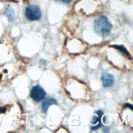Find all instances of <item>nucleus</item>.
Segmentation results:
<instances>
[{
	"label": "nucleus",
	"instance_id": "obj_1",
	"mask_svg": "<svg viewBox=\"0 0 133 133\" xmlns=\"http://www.w3.org/2000/svg\"><path fill=\"white\" fill-rule=\"evenodd\" d=\"M94 27L96 34L101 36H105L111 32L113 25L106 16H101L95 20Z\"/></svg>",
	"mask_w": 133,
	"mask_h": 133
},
{
	"label": "nucleus",
	"instance_id": "obj_2",
	"mask_svg": "<svg viewBox=\"0 0 133 133\" xmlns=\"http://www.w3.org/2000/svg\"><path fill=\"white\" fill-rule=\"evenodd\" d=\"M25 16L29 21L39 20L42 17V12L40 8L35 5L28 6L25 9Z\"/></svg>",
	"mask_w": 133,
	"mask_h": 133
},
{
	"label": "nucleus",
	"instance_id": "obj_3",
	"mask_svg": "<svg viewBox=\"0 0 133 133\" xmlns=\"http://www.w3.org/2000/svg\"><path fill=\"white\" fill-rule=\"evenodd\" d=\"M46 95V91L39 85L33 86L31 92V98L36 102H39L45 99Z\"/></svg>",
	"mask_w": 133,
	"mask_h": 133
},
{
	"label": "nucleus",
	"instance_id": "obj_4",
	"mask_svg": "<svg viewBox=\"0 0 133 133\" xmlns=\"http://www.w3.org/2000/svg\"><path fill=\"white\" fill-rule=\"evenodd\" d=\"M100 79L103 83V86L104 88L110 87L114 85V77L113 75L109 73H103L100 77Z\"/></svg>",
	"mask_w": 133,
	"mask_h": 133
},
{
	"label": "nucleus",
	"instance_id": "obj_5",
	"mask_svg": "<svg viewBox=\"0 0 133 133\" xmlns=\"http://www.w3.org/2000/svg\"><path fill=\"white\" fill-rule=\"evenodd\" d=\"M52 104H58L57 100L51 97H48L46 98L42 103V109L43 112L46 113L49 107Z\"/></svg>",
	"mask_w": 133,
	"mask_h": 133
},
{
	"label": "nucleus",
	"instance_id": "obj_6",
	"mask_svg": "<svg viewBox=\"0 0 133 133\" xmlns=\"http://www.w3.org/2000/svg\"><path fill=\"white\" fill-rule=\"evenodd\" d=\"M95 115H92L90 119V123L92 125H95L99 122V124H101L102 116L104 114L103 111L101 110H97L95 112Z\"/></svg>",
	"mask_w": 133,
	"mask_h": 133
},
{
	"label": "nucleus",
	"instance_id": "obj_7",
	"mask_svg": "<svg viewBox=\"0 0 133 133\" xmlns=\"http://www.w3.org/2000/svg\"><path fill=\"white\" fill-rule=\"evenodd\" d=\"M4 14L6 15L9 21H13L15 19V13L14 10L11 7H7L6 8L4 12Z\"/></svg>",
	"mask_w": 133,
	"mask_h": 133
},
{
	"label": "nucleus",
	"instance_id": "obj_8",
	"mask_svg": "<svg viewBox=\"0 0 133 133\" xmlns=\"http://www.w3.org/2000/svg\"><path fill=\"white\" fill-rule=\"evenodd\" d=\"M111 47H113V48H115V49L118 50L119 51L122 52L126 56H127L128 57H130L129 53L128 52L127 49L123 45H111Z\"/></svg>",
	"mask_w": 133,
	"mask_h": 133
},
{
	"label": "nucleus",
	"instance_id": "obj_9",
	"mask_svg": "<svg viewBox=\"0 0 133 133\" xmlns=\"http://www.w3.org/2000/svg\"><path fill=\"white\" fill-rule=\"evenodd\" d=\"M55 1H56V2H60V3H64V4H69L72 1V0H55Z\"/></svg>",
	"mask_w": 133,
	"mask_h": 133
},
{
	"label": "nucleus",
	"instance_id": "obj_10",
	"mask_svg": "<svg viewBox=\"0 0 133 133\" xmlns=\"http://www.w3.org/2000/svg\"><path fill=\"white\" fill-rule=\"evenodd\" d=\"M126 107H127V108H130V109H131V110H132V104H130V103H125V104H124L123 108H126Z\"/></svg>",
	"mask_w": 133,
	"mask_h": 133
},
{
	"label": "nucleus",
	"instance_id": "obj_11",
	"mask_svg": "<svg viewBox=\"0 0 133 133\" xmlns=\"http://www.w3.org/2000/svg\"><path fill=\"white\" fill-rule=\"evenodd\" d=\"M6 111V108L5 107H0V113H4Z\"/></svg>",
	"mask_w": 133,
	"mask_h": 133
}]
</instances>
